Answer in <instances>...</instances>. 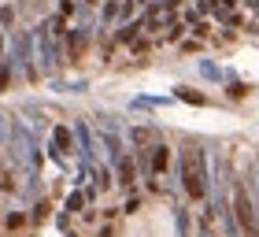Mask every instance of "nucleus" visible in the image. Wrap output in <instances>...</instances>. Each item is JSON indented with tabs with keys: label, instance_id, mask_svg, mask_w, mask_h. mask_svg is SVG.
<instances>
[{
	"label": "nucleus",
	"instance_id": "nucleus-16",
	"mask_svg": "<svg viewBox=\"0 0 259 237\" xmlns=\"http://www.w3.org/2000/svg\"><path fill=\"white\" fill-rule=\"evenodd\" d=\"M207 33H211L207 22H193V37H207Z\"/></svg>",
	"mask_w": 259,
	"mask_h": 237
},
{
	"label": "nucleus",
	"instance_id": "nucleus-1",
	"mask_svg": "<svg viewBox=\"0 0 259 237\" xmlns=\"http://www.w3.org/2000/svg\"><path fill=\"white\" fill-rule=\"evenodd\" d=\"M178 178H182V189H185V196L189 200H207L211 196V156L204 148H182V156H178Z\"/></svg>",
	"mask_w": 259,
	"mask_h": 237
},
{
	"label": "nucleus",
	"instance_id": "nucleus-10",
	"mask_svg": "<svg viewBox=\"0 0 259 237\" xmlns=\"http://www.w3.org/2000/svg\"><path fill=\"white\" fill-rule=\"evenodd\" d=\"M85 204H89V196H85V189H74V193L67 196V215H81V211H85Z\"/></svg>",
	"mask_w": 259,
	"mask_h": 237
},
{
	"label": "nucleus",
	"instance_id": "nucleus-15",
	"mask_svg": "<svg viewBox=\"0 0 259 237\" xmlns=\"http://www.w3.org/2000/svg\"><path fill=\"white\" fill-rule=\"evenodd\" d=\"M130 52H134V56L148 52V41H145V37H134V41H130Z\"/></svg>",
	"mask_w": 259,
	"mask_h": 237
},
{
	"label": "nucleus",
	"instance_id": "nucleus-20",
	"mask_svg": "<svg viewBox=\"0 0 259 237\" xmlns=\"http://www.w3.org/2000/svg\"><path fill=\"white\" fill-rule=\"evenodd\" d=\"M255 208H259V204H255Z\"/></svg>",
	"mask_w": 259,
	"mask_h": 237
},
{
	"label": "nucleus",
	"instance_id": "nucleus-14",
	"mask_svg": "<svg viewBox=\"0 0 259 237\" xmlns=\"http://www.w3.org/2000/svg\"><path fill=\"white\" fill-rule=\"evenodd\" d=\"M178 237H189V211L178 208Z\"/></svg>",
	"mask_w": 259,
	"mask_h": 237
},
{
	"label": "nucleus",
	"instance_id": "nucleus-5",
	"mask_svg": "<svg viewBox=\"0 0 259 237\" xmlns=\"http://www.w3.org/2000/svg\"><path fill=\"white\" fill-rule=\"evenodd\" d=\"M74 137H78V148H81V163H97V160H93V156H97V141H93V130H89L85 118L74 126Z\"/></svg>",
	"mask_w": 259,
	"mask_h": 237
},
{
	"label": "nucleus",
	"instance_id": "nucleus-4",
	"mask_svg": "<svg viewBox=\"0 0 259 237\" xmlns=\"http://www.w3.org/2000/svg\"><path fill=\"white\" fill-rule=\"evenodd\" d=\"M167 171H170V145H167V141H156V145L148 148V171H145L148 185L156 182V178H163Z\"/></svg>",
	"mask_w": 259,
	"mask_h": 237
},
{
	"label": "nucleus",
	"instance_id": "nucleus-11",
	"mask_svg": "<svg viewBox=\"0 0 259 237\" xmlns=\"http://www.w3.org/2000/svg\"><path fill=\"white\" fill-rule=\"evenodd\" d=\"M174 97H137L134 100V108H167Z\"/></svg>",
	"mask_w": 259,
	"mask_h": 237
},
{
	"label": "nucleus",
	"instance_id": "nucleus-8",
	"mask_svg": "<svg viewBox=\"0 0 259 237\" xmlns=\"http://www.w3.org/2000/svg\"><path fill=\"white\" fill-rule=\"evenodd\" d=\"M67 59L70 63H78L81 59V49H85V30H67Z\"/></svg>",
	"mask_w": 259,
	"mask_h": 237
},
{
	"label": "nucleus",
	"instance_id": "nucleus-12",
	"mask_svg": "<svg viewBox=\"0 0 259 237\" xmlns=\"http://www.w3.org/2000/svg\"><path fill=\"white\" fill-rule=\"evenodd\" d=\"M174 100H185V104H204V97H200L196 89H189V86H178V89H174Z\"/></svg>",
	"mask_w": 259,
	"mask_h": 237
},
{
	"label": "nucleus",
	"instance_id": "nucleus-18",
	"mask_svg": "<svg viewBox=\"0 0 259 237\" xmlns=\"http://www.w3.org/2000/svg\"><path fill=\"white\" fill-rule=\"evenodd\" d=\"M74 11V0H60V15H70Z\"/></svg>",
	"mask_w": 259,
	"mask_h": 237
},
{
	"label": "nucleus",
	"instance_id": "nucleus-13",
	"mask_svg": "<svg viewBox=\"0 0 259 237\" xmlns=\"http://www.w3.org/2000/svg\"><path fill=\"white\" fill-rule=\"evenodd\" d=\"M200 74H204L207 82H222V70L211 63V59H204V63H200Z\"/></svg>",
	"mask_w": 259,
	"mask_h": 237
},
{
	"label": "nucleus",
	"instance_id": "nucleus-19",
	"mask_svg": "<svg viewBox=\"0 0 259 237\" xmlns=\"http://www.w3.org/2000/svg\"><path fill=\"white\" fill-rule=\"evenodd\" d=\"M67 237H78V233H67Z\"/></svg>",
	"mask_w": 259,
	"mask_h": 237
},
{
	"label": "nucleus",
	"instance_id": "nucleus-6",
	"mask_svg": "<svg viewBox=\"0 0 259 237\" xmlns=\"http://www.w3.org/2000/svg\"><path fill=\"white\" fill-rule=\"evenodd\" d=\"M49 148H52V156H56V160H63L67 152H74V134H70L67 126H56V130H52V145H49Z\"/></svg>",
	"mask_w": 259,
	"mask_h": 237
},
{
	"label": "nucleus",
	"instance_id": "nucleus-7",
	"mask_svg": "<svg viewBox=\"0 0 259 237\" xmlns=\"http://www.w3.org/2000/svg\"><path fill=\"white\" fill-rule=\"evenodd\" d=\"M134 167H137V160L122 152V160L115 163V171H119V185H122V189H134V182H137V178H134L137 171H134Z\"/></svg>",
	"mask_w": 259,
	"mask_h": 237
},
{
	"label": "nucleus",
	"instance_id": "nucleus-9",
	"mask_svg": "<svg viewBox=\"0 0 259 237\" xmlns=\"http://www.w3.org/2000/svg\"><path fill=\"white\" fill-rule=\"evenodd\" d=\"M137 30H145V19H137V22H119L115 26V45H130L137 37Z\"/></svg>",
	"mask_w": 259,
	"mask_h": 237
},
{
	"label": "nucleus",
	"instance_id": "nucleus-17",
	"mask_svg": "<svg viewBox=\"0 0 259 237\" xmlns=\"http://www.w3.org/2000/svg\"><path fill=\"white\" fill-rule=\"evenodd\" d=\"M244 93H248V89H244L241 82H230V97H244Z\"/></svg>",
	"mask_w": 259,
	"mask_h": 237
},
{
	"label": "nucleus",
	"instance_id": "nucleus-2",
	"mask_svg": "<svg viewBox=\"0 0 259 237\" xmlns=\"http://www.w3.org/2000/svg\"><path fill=\"white\" fill-rule=\"evenodd\" d=\"M233 219L241 226V237H259V208L252 204L248 189L241 182H233Z\"/></svg>",
	"mask_w": 259,
	"mask_h": 237
},
{
	"label": "nucleus",
	"instance_id": "nucleus-3",
	"mask_svg": "<svg viewBox=\"0 0 259 237\" xmlns=\"http://www.w3.org/2000/svg\"><path fill=\"white\" fill-rule=\"evenodd\" d=\"M11 59H15V67L22 70L26 78H37V56H33V33H15L11 37Z\"/></svg>",
	"mask_w": 259,
	"mask_h": 237
}]
</instances>
